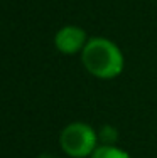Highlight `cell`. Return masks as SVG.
<instances>
[{
  "label": "cell",
  "instance_id": "3957f363",
  "mask_svg": "<svg viewBox=\"0 0 157 158\" xmlns=\"http://www.w3.org/2000/svg\"><path fill=\"white\" fill-rule=\"evenodd\" d=\"M86 32L76 25H66L59 29L54 37V46L63 54H76L81 52L86 46Z\"/></svg>",
  "mask_w": 157,
  "mask_h": 158
},
{
  "label": "cell",
  "instance_id": "277c9868",
  "mask_svg": "<svg viewBox=\"0 0 157 158\" xmlns=\"http://www.w3.org/2000/svg\"><path fill=\"white\" fill-rule=\"evenodd\" d=\"M89 158H130V155L117 146H98L95 152L89 155Z\"/></svg>",
  "mask_w": 157,
  "mask_h": 158
},
{
  "label": "cell",
  "instance_id": "7a4b0ae2",
  "mask_svg": "<svg viewBox=\"0 0 157 158\" xmlns=\"http://www.w3.org/2000/svg\"><path fill=\"white\" fill-rule=\"evenodd\" d=\"M61 148L66 155L73 158H85L91 155L96 146V133L86 123H71L61 133Z\"/></svg>",
  "mask_w": 157,
  "mask_h": 158
},
{
  "label": "cell",
  "instance_id": "5b68a950",
  "mask_svg": "<svg viewBox=\"0 0 157 158\" xmlns=\"http://www.w3.org/2000/svg\"><path fill=\"white\" fill-rule=\"evenodd\" d=\"M42 158H52V156H42Z\"/></svg>",
  "mask_w": 157,
  "mask_h": 158
},
{
  "label": "cell",
  "instance_id": "6da1fadb",
  "mask_svg": "<svg viewBox=\"0 0 157 158\" xmlns=\"http://www.w3.org/2000/svg\"><path fill=\"white\" fill-rule=\"evenodd\" d=\"M85 69L98 79H113L123 71V54L105 37H93L81 51Z\"/></svg>",
  "mask_w": 157,
  "mask_h": 158
}]
</instances>
